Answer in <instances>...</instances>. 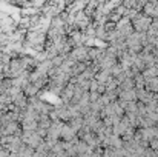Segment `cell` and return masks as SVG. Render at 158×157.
Here are the masks:
<instances>
[{
	"label": "cell",
	"instance_id": "3957f363",
	"mask_svg": "<svg viewBox=\"0 0 158 157\" xmlns=\"http://www.w3.org/2000/svg\"><path fill=\"white\" fill-rule=\"evenodd\" d=\"M9 156H11V153L6 151L3 146H0V157H9Z\"/></svg>",
	"mask_w": 158,
	"mask_h": 157
},
{
	"label": "cell",
	"instance_id": "7a4b0ae2",
	"mask_svg": "<svg viewBox=\"0 0 158 157\" xmlns=\"http://www.w3.org/2000/svg\"><path fill=\"white\" fill-rule=\"evenodd\" d=\"M61 136H63L64 139H69V137H71V131H69V128H63V129H61Z\"/></svg>",
	"mask_w": 158,
	"mask_h": 157
},
{
	"label": "cell",
	"instance_id": "6da1fadb",
	"mask_svg": "<svg viewBox=\"0 0 158 157\" xmlns=\"http://www.w3.org/2000/svg\"><path fill=\"white\" fill-rule=\"evenodd\" d=\"M22 91H23V94H25L28 99H32V97H35V96L39 94V91H40V89H39L34 83H31V82H29V83H26V85L22 88Z\"/></svg>",
	"mask_w": 158,
	"mask_h": 157
}]
</instances>
